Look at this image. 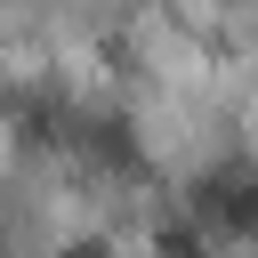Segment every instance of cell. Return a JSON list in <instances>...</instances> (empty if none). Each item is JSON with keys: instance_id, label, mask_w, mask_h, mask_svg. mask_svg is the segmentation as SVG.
I'll use <instances>...</instances> for the list:
<instances>
[{"instance_id": "cell-1", "label": "cell", "mask_w": 258, "mask_h": 258, "mask_svg": "<svg viewBox=\"0 0 258 258\" xmlns=\"http://www.w3.org/2000/svg\"><path fill=\"white\" fill-rule=\"evenodd\" d=\"M194 210L258 234V169H218V177H202V185H194Z\"/></svg>"}, {"instance_id": "cell-2", "label": "cell", "mask_w": 258, "mask_h": 258, "mask_svg": "<svg viewBox=\"0 0 258 258\" xmlns=\"http://www.w3.org/2000/svg\"><path fill=\"white\" fill-rule=\"evenodd\" d=\"M161 258H210V250H202L185 226H161Z\"/></svg>"}, {"instance_id": "cell-3", "label": "cell", "mask_w": 258, "mask_h": 258, "mask_svg": "<svg viewBox=\"0 0 258 258\" xmlns=\"http://www.w3.org/2000/svg\"><path fill=\"white\" fill-rule=\"evenodd\" d=\"M64 258H113V250H105V242H73Z\"/></svg>"}]
</instances>
